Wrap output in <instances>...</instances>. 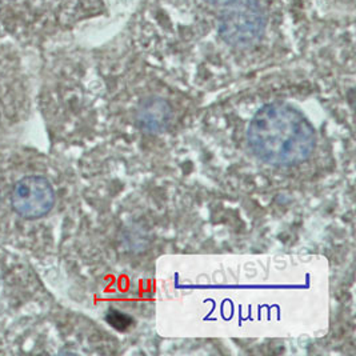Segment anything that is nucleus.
<instances>
[{
  "instance_id": "1",
  "label": "nucleus",
  "mask_w": 356,
  "mask_h": 356,
  "mask_svg": "<svg viewBox=\"0 0 356 356\" xmlns=\"http://www.w3.org/2000/svg\"><path fill=\"white\" fill-rule=\"evenodd\" d=\"M248 146L261 162L289 167L306 162L314 154L316 134L307 118L286 103H270L250 122Z\"/></svg>"
},
{
  "instance_id": "3",
  "label": "nucleus",
  "mask_w": 356,
  "mask_h": 356,
  "mask_svg": "<svg viewBox=\"0 0 356 356\" xmlns=\"http://www.w3.org/2000/svg\"><path fill=\"white\" fill-rule=\"evenodd\" d=\"M11 204L19 216L35 220L49 213L55 204V191L49 179L29 175L17 180L11 193Z\"/></svg>"
},
{
  "instance_id": "5",
  "label": "nucleus",
  "mask_w": 356,
  "mask_h": 356,
  "mask_svg": "<svg viewBox=\"0 0 356 356\" xmlns=\"http://www.w3.org/2000/svg\"><path fill=\"white\" fill-rule=\"evenodd\" d=\"M204 1L213 4V6H225L229 0H204Z\"/></svg>"
},
{
  "instance_id": "6",
  "label": "nucleus",
  "mask_w": 356,
  "mask_h": 356,
  "mask_svg": "<svg viewBox=\"0 0 356 356\" xmlns=\"http://www.w3.org/2000/svg\"><path fill=\"white\" fill-rule=\"evenodd\" d=\"M0 200H1V188H0Z\"/></svg>"
},
{
  "instance_id": "2",
  "label": "nucleus",
  "mask_w": 356,
  "mask_h": 356,
  "mask_svg": "<svg viewBox=\"0 0 356 356\" xmlns=\"http://www.w3.org/2000/svg\"><path fill=\"white\" fill-rule=\"evenodd\" d=\"M266 27L267 15L258 0H229L218 19L219 36L234 49L257 46Z\"/></svg>"
},
{
  "instance_id": "4",
  "label": "nucleus",
  "mask_w": 356,
  "mask_h": 356,
  "mask_svg": "<svg viewBox=\"0 0 356 356\" xmlns=\"http://www.w3.org/2000/svg\"><path fill=\"white\" fill-rule=\"evenodd\" d=\"M172 118L171 104L161 97H146L140 102L135 113L138 127L149 135L163 134L170 127Z\"/></svg>"
}]
</instances>
